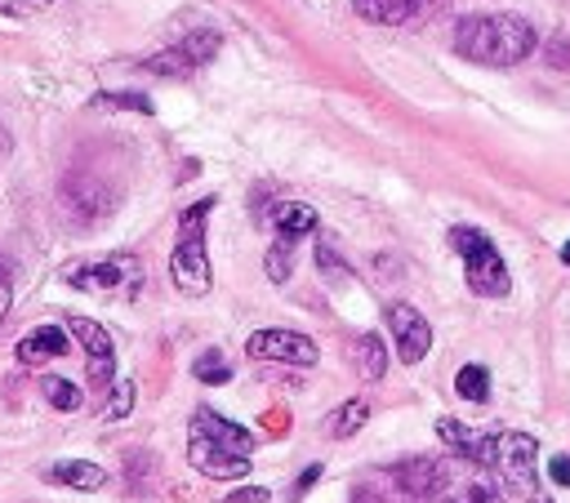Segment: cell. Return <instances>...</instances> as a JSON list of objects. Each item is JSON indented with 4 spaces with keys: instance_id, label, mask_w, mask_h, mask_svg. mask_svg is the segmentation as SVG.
Instances as JSON below:
<instances>
[{
    "instance_id": "9c48e42d",
    "label": "cell",
    "mask_w": 570,
    "mask_h": 503,
    "mask_svg": "<svg viewBox=\"0 0 570 503\" xmlns=\"http://www.w3.org/2000/svg\"><path fill=\"white\" fill-rule=\"evenodd\" d=\"M428 499L432 503H503V494L481 472H464L459 463H441V481Z\"/></svg>"
},
{
    "instance_id": "83f0119b",
    "label": "cell",
    "mask_w": 570,
    "mask_h": 503,
    "mask_svg": "<svg viewBox=\"0 0 570 503\" xmlns=\"http://www.w3.org/2000/svg\"><path fill=\"white\" fill-rule=\"evenodd\" d=\"M267 503V490H258V485H250V490H241V494H232V503Z\"/></svg>"
},
{
    "instance_id": "ac0fdd59",
    "label": "cell",
    "mask_w": 570,
    "mask_h": 503,
    "mask_svg": "<svg viewBox=\"0 0 570 503\" xmlns=\"http://www.w3.org/2000/svg\"><path fill=\"white\" fill-rule=\"evenodd\" d=\"M366 419H370V406H366V401H344V406L330 414L326 432H330L335 441H348V437H357V432L366 428Z\"/></svg>"
},
{
    "instance_id": "8992f818",
    "label": "cell",
    "mask_w": 570,
    "mask_h": 503,
    "mask_svg": "<svg viewBox=\"0 0 570 503\" xmlns=\"http://www.w3.org/2000/svg\"><path fill=\"white\" fill-rule=\"evenodd\" d=\"M245 352L254 361H281V366H317V343L299 330H254L245 339Z\"/></svg>"
},
{
    "instance_id": "3957f363",
    "label": "cell",
    "mask_w": 570,
    "mask_h": 503,
    "mask_svg": "<svg viewBox=\"0 0 570 503\" xmlns=\"http://www.w3.org/2000/svg\"><path fill=\"white\" fill-rule=\"evenodd\" d=\"M214 209V201H196L183 223H179V245L170 255V281L179 295L201 299L210 295V255H205V214Z\"/></svg>"
},
{
    "instance_id": "7a4b0ae2",
    "label": "cell",
    "mask_w": 570,
    "mask_h": 503,
    "mask_svg": "<svg viewBox=\"0 0 570 503\" xmlns=\"http://www.w3.org/2000/svg\"><path fill=\"white\" fill-rule=\"evenodd\" d=\"M250 454H254V432L227 423L223 414L196 410L192 414V432H187V459L201 476L210 481H236L250 472Z\"/></svg>"
},
{
    "instance_id": "603a6c76",
    "label": "cell",
    "mask_w": 570,
    "mask_h": 503,
    "mask_svg": "<svg viewBox=\"0 0 570 503\" xmlns=\"http://www.w3.org/2000/svg\"><path fill=\"white\" fill-rule=\"evenodd\" d=\"M130 410H134V383H130V379H116V383H112V401H108L103 419H108V423H116V419H130Z\"/></svg>"
},
{
    "instance_id": "cb8c5ba5",
    "label": "cell",
    "mask_w": 570,
    "mask_h": 503,
    "mask_svg": "<svg viewBox=\"0 0 570 503\" xmlns=\"http://www.w3.org/2000/svg\"><path fill=\"white\" fill-rule=\"evenodd\" d=\"M54 6V0H0V14H10V19H37Z\"/></svg>"
},
{
    "instance_id": "d4e9b609",
    "label": "cell",
    "mask_w": 570,
    "mask_h": 503,
    "mask_svg": "<svg viewBox=\"0 0 570 503\" xmlns=\"http://www.w3.org/2000/svg\"><path fill=\"white\" fill-rule=\"evenodd\" d=\"M94 107H125V112H152V103L143 94H99Z\"/></svg>"
},
{
    "instance_id": "ffe728a7",
    "label": "cell",
    "mask_w": 570,
    "mask_h": 503,
    "mask_svg": "<svg viewBox=\"0 0 570 503\" xmlns=\"http://www.w3.org/2000/svg\"><path fill=\"white\" fill-rule=\"evenodd\" d=\"M455 392H459L464 401H486V397H490V374H486V366H464V370L455 374Z\"/></svg>"
},
{
    "instance_id": "4dcf8cb0",
    "label": "cell",
    "mask_w": 570,
    "mask_h": 503,
    "mask_svg": "<svg viewBox=\"0 0 570 503\" xmlns=\"http://www.w3.org/2000/svg\"><path fill=\"white\" fill-rule=\"evenodd\" d=\"M561 264H566V268H570V240H566V245H561Z\"/></svg>"
},
{
    "instance_id": "5bb4252c",
    "label": "cell",
    "mask_w": 570,
    "mask_h": 503,
    "mask_svg": "<svg viewBox=\"0 0 570 503\" xmlns=\"http://www.w3.org/2000/svg\"><path fill=\"white\" fill-rule=\"evenodd\" d=\"M272 227L281 236H308V232H317V209L299 205V201H281V205H272Z\"/></svg>"
},
{
    "instance_id": "44dd1931",
    "label": "cell",
    "mask_w": 570,
    "mask_h": 503,
    "mask_svg": "<svg viewBox=\"0 0 570 503\" xmlns=\"http://www.w3.org/2000/svg\"><path fill=\"white\" fill-rule=\"evenodd\" d=\"M192 374H196L201 383H214V388H218V383H227V379H232V366H227V357H223V352H201V357L192 361Z\"/></svg>"
},
{
    "instance_id": "d6986e66",
    "label": "cell",
    "mask_w": 570,
    "mask_h": 503,
    "mask_svg": "<svg viewBox=\"0 0 570 503\" xmlns=\"http://www.w3.org/2000/svg\"><path fill=\"white\" fill-rule=\"evenodd\" d=\"M41 392H45V401L54 406V410H63V414H72V410H81V388L72 383V379H59V374H45L41 379Z\"/></svg>"
},
{
    "instance_id": "52a82bcc",
    "label": "cell",
    "mask_w": 570,
    "mask_h": 503,
    "mask_svg": "<svg viewBox=\"0 0 570 503\" xmlns=\"http://www.w3.org/2000/svg\"><path fill=\"white\" fill-rule=\"evenodd\" d=\"M214 54H218V32H192V37H183L174 50L147 59L143 68H147V72H161V76H187V72H196L201 63H210Z\"/></svg>"
},
{
    "instance_id": "4316f807",
    "label": "cell",
    "mask_w": 570,
    "mask_h": 503,
    "mask_svg": "<svg viewBox=\"0 0 570 503\" xmlns=\"http://www.w3.org/2000/svg\"><path fill=\"white\" fill-rule=\"evenodd\" d=\"M10 299H14L10 295V277H6V268H0V321L10 317Z\"/></svg>"
},
{
    "instance_id": "e0dca14e",
    "label": "cell",
    "mask_w": 570,
    "mask_h": 503,
    "mask_svg": "<svg viewBox=\"0 0 570 503\" xmlns=\"http://www.w3.org/2000/svg\"><path fill=\"white\" fill-rule=\"evenodd\" d=\"M357 370H362L366 383H379V379H384V370H388V348H384L379 335H362V343H357Z\"/></svg>"
},
{
    "instance_id": "277c9868",
    "label": "cell",
    "mask_w": 570,
    "mask_h": 503,
    "mask_svg": "<svg viewBox=\"0 0 570 503\" xmlns=\"http://www.w3.org/2000/svg\"><path fill=\"white\" fill-rule=\"evenodd\" d=\"M450 245L459 249V259H464V273H468V290L481 295V299H503L508 295V268L499 259V249L486 232L477 227H450Z\"/></svg>"
},
{
    "instance_id": "484cf974",
    "label": "cell",
    "mask_w": 570,
    "mask_h": 503,
    "mask_svg": "<svg viewBox=\"0 0 570 503\" xmlns=\"http://www.w3.org/2000/svg\"><path fill=\"white\" fill-rule=\"evenodd\" d=\"M548 476H552L557 485H570V454H557V459L548 463Z\"/></svg>"
},
{
    "instance_id": "f1b7e54d",
    "label": "cell",
    "mask_w": 570,
    "mask_h": 503,
    "mask_svg": "<svg viewBox=\"0 0 570 503\" xmlns=\"http://www.w3.org/2000/svg\"><path fill=\"white\" fill-rule=\"evenodd\" d=\"M10 152H14V138H10V130H0V165L10 161Z\"/></svg>"
},
{
    "instance_id": "6da1fadb",
    "label": "cell",
    "mask_w": 570,
    "mask_h": 503,
    "mask_svg": "<svg viewBox=\"0 0 570 503\" xmlns=\"http://www.w3.org/2000/svg\"><path fill=\"white\" fill-rule=\"evenodd\" d=\"M455 54L481 68H517L535 54V28L521 14H468L455 28Z\"/></svg>"
},
{
    "instance_id": "7402d4cb",
    "label": "cell",
    "mask_w": 570,
    "mask_h": 503,
    "mask_svg": "<svg viewBox=\"0 0 570 503\" xmlns=\"http://www.w3.org/2000/svg\"><path fill=\"white\" fill-rule=\"evenodd\" d=\"M291 245H295V236H281L272 249H267V277L281 286L285 277H291V268H295V255H291Z\"/></svg>"
},
{
    "instance_id": "2e32d148",
    "label": "cell",
    "mask_w": 570,
    "mask_h": 503,
    "mask_svg": "<svg viewBox=\"0 0 570 503\" xmlns=\"http://www.w3.org/2000/svg\"><path fill=\"white\" fill-rule=\"evenodd\" d=\"M437 437H441L446 445H455V454L477 459V463H481L486 441H490V437H481V432H468V428H464V423H455V419H441V423H437Z\"/></svg>"
},
{
    "instance_id": "30bf717a",
    "label": "cell",
    "mask_w": 570,
    "mask_h": 503,
    "mask_svg": "<svg viewBox=\"0 0 570 503\" xmlns=\"http://www.w3.org/2000/svg\"><path fill=\"white\" fill-rule=\"evenodd\" d=\"M139 264L130 255H116V259H103V264H81V268H68V281L77 290H99V295H112L121 290L125 281H139Z\"/></svg>"
},
{
    "instance_id": "4fadbf2b",
    "label": "cell",
    "mask_w": 570,
    "mask_h": 503,
    "mask_svg": "<svg viewBox=\"0 0 570 503\" xmlns=\"http://www.w3.org/2000/svg\"><path fill=\"white\" fill-rule=\"evenodd\" d=\"M41 476H45V481H54V485H72V490H103V485H108V472H103L99 463H85V459L50 463Z\"/></svg>"
},
{
    "instance_id": "1f68e13d",
    "label": "cell",
    "mask_w": 570,
    "mask_h": 503,
    "mask_svg": "<svg viewBox=\"0 0 570 503\" xmlns=\"http://www.w3.org/2000/svg\"><path fill=\"white\" fill-rule=\"evenodd\" d=\"M530 503H552V499H543V494H535V499H530Z\"/></svg>"
},
{
    "instance_id": "ba28073f",
    "label": "cell",
    "mask_w": 570,
    "mask_h": 503,
    "mask_svg": "<svg viewBox=\"0 0 570 503\" xmlns=\"http://www.w3.org/2000/svg\"><path fill=\"white\" fill-rule=\"evenodd\" d=\"M388 326H393V339H397V357L406 366H419L428 357V348H432V326L424 321V312L410 308V304H393L388 308Z\"/></svg>"
},
{
    "instance_id": "9a60e30c",
    "label": "cell",
    "mask_w": 570,
    "mask_h": 503,
    "mask_svg": "<svg viewBox=\"0 0 570 503\" xmlns=\"http://www.w3.org/2000/svg\"><path fill=\"white\" fill-rule=\"evenodd\" d=\"M68 335L90 352V361H112L116 348H112V335L99 326V321H85V317H72L68 321Z\"/></svg>"
},
{
    "instance_id": "f546056e",
    "label": "cell",
    "mask_w": 570,
    "mask_h": 503,
    "mask_svg": "<svg viewBox=\"0 0 570 503\" xmlns=\"http://www.w3.org/2000/svg\"><path fill=\"white\" fill-rule=\"evenodd\" d=\"M317 476H322V468H308V472H304V476H299V490H295V494H304V490H308V485H313V481H317Z\"/></svg>"
},
{
    "instance_id": "8fae6325",
    "label": "cell",
    "mask_w": 570,
    "mask_h": 503,
    "mask_svg": "<svg viewBox=\"0 0 570 503\" xmlns=\"http://www.w3.org/2000/svg\"><path fill=\"white\" fill-rule=\"evenodd\" d=\"M357 14L366 23H379V28H401V23H415L432 10H441L446 0H353Z\"/></svg>"
},
{
    "instance_id": "7c38bea8",
    "label": "cell",
    "mask_w": 570,
    "mask_h": 503,
    "mask_svg": "<svg viewBox=\"0 0 570 503\" xmlns=\"http://www.w3.org/2000/svg\"><path fill=\"white\" fill-rule=\"evenodd\" d=\"M68 348H72V343H68V330H63V326H41V330H32V335L19 339V361H23V366H41V361L63 357Z\"/></svg>"
},
{
    "instance_id": "5b68a950",
    "label": "cell",
    "mask_w": 570,
    "mask_h": 503,
    "mask_svg": "<svg viewBox=\"0 0 570 503\" xmlns=\"http://www.w3.org/2000/svg\"><path fill=\"white\" fill-rule=\"evenodd\" d=\"M535 459H539V445L530 432H499L486 441V454L481 463L499 472L503 485H517V490H530L535 485Z\"/></svg>"
}]
</instances>
